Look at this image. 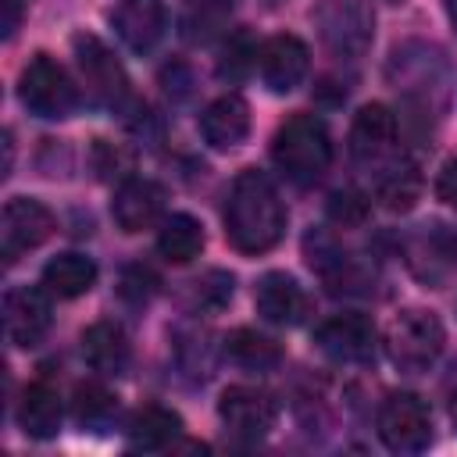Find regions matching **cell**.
<instances>
[{"label": "cell", "mask_w": 457, "mask_h": 457, "mask_svg": "<svg viewBox=\"0 0 457 457\" xmlns=\"http://www.w3.org/2000/svg\"><path fill=\"white\" fill-rule=\"evenodd\" d=\"M350 154L368 171V179L375 186V196L386 207L407 211L418 200L421 179H418L414 161L396 143V118H393V111L386 104H364L353 114Z\"/></svg>", "instance_id": "6da1fadb"}, {"label": "cell", "mask_w": 457, "mask_h": 457, "mask_svg": "<svg viewBox=\"0 0 457 457\" xmlns=\"http://www.w3.org/2000/svg\"><path fill=\"white\" fill-rule=\"evenodd\" d=\"M286 232V207L271 179L257 168L236 175L225 200V236L239 253H264Z\"/></svg>", "instance_id": "7a4b0ae2"}, {"label": "cell", "mask_w": 457, "mask_h": 457, "mask_svg": "<svg viewBox=\"0 0 457 457\" xmlns=\"http://www.w3.org/2000/svg\"><path fill=\"white\" fill-rule=\"evenodd\" d=\"M271 157L289 182L314 186L332 164V139H328L325 121L314 114L286 118L271 139Z\"/></svg>", "instance_id": "3957f363"}, {"label": "cell", "mask_w": 457, "mask_h": 457, "mask_svg": "<svg viewBox=\"0 0 457 457\" xmlns=\"http://www.w3.org/2000/svg\"><path fill=\"white\" fill-rule=\"evenodd\" d=\"M314 29L321 46L339 61H357L375 39V11L371 0H318Z\"/></svg>", "instance_id": "277c9868"}, {"label": "cell", "mask_w": 457, "mask_h": 457, "mask_svg": "<svg viewBox=\"0 0 457 457\" xmlns=\"http://www.w3.org/2000/svg\"><path fill=\"white\" fill-rule=\"evenodd\" d=\"M443 343H446L443 321L425 307H403L386 328V353L407 375L428 371L443 353Z\"/></svg>", "instance_id": "5b68a950"}, {"label": "cell", "mask_w": 457, "mask_h": 457, "mask_svg": "<svg viewBox=\"0 0 457 457\" xmlns=\"http://www.w3.org/2000/svg\"><path fill=\"white\" fill-rule=\"evenodd\" d=\"M18 96H21V104H25L29 114L46 118V121L71 118L75 107H79V86L71 82V75L50 54H36L21 68Z\"/></svg>", "instance_id": "8992f818"}, {"label": "cell", "mask_w": 457, "mask_h": 457, "mask_svg": "<svg viewBox=\"0 0 457 457\" xmlns=\"http://www.w3.org/2000/svg\"><path fill=\"white\" fill-rule=\"evenodd\" d=\"M71 50H75V64H79V75H82L89 100L107 107V111H121L129 104L132 89H129V75L118 64V57L89 32H79L71 39Z\"/></svg>", "instance_id": "52a82bcc"}, {"label": "cell", "mask_w": 457, "mask_h": 457, "mask_svg": "<svg viewBox=\"0 0 457 457\" xmlns=\"http://www.w3.org/2000/svg\"><path fill=\"white\" fill-rule=\"evenodd\" d=\"M403 261L418 282L443 289L457 275V232L443 221L418 225L403 239Z\"/></svg>", "instance_id": "ba28073f"}, {"label": "cell", "mask_w": 457, "mask_h": 457, "mask_svg": "<svg viewBox=\"0 0 457 457\" xmlns=\"http://www.w3.org/2000/svg\"><path fill=\"white\" fill-rule=\"evenodd\" d=\"M378 436L393 453H421L432 443L425 400L414 393H389L378 407Z\"/></svg>", "instance_id": "9c48e42d"}, {"label": "cell", "mask_w": 457, "mask_h": 457, "mask_svg": "<svg viewBox=\"0 0 457 457\" xmlns=\"http://www.w3.org/2000/svg\"><path fill=\"white\" fill-rule=\"evenodd\" d=\"M50 232H54V214L39 200H32V196L7 200L4 218H0V257H4V264H14L21 253L46 243Z\"/></svg>", "instance_id": "30bf717a"}, {"label": "cell", "mask_w": 457, "mask_h": 457, "mask_svg": "<svg viewBox=\"0 0 457 457\" xmlns=\"http://www.w3.org/2000/svg\"><path fill=\"white\" fill-rule=\"evenodd\" d=\"M218 414L225 421V428L239 439H261L271 432L278 407L271 400V393L257 389V386H228L218 400Z\"/></svg>", "instance_id": "8fae6325"}, {"label": "cell", "mask_w": 457, "mask_h": 457, "mask_svg": "<svg viewBox=\"0 0 457 457\" xmlns=\"http://www.w3.org/2000/svg\"><path fill=\"white\" fill-rule=\"evenodd\" d=\"M314 343L339 364H364L375 353V325L364 314H336L314 328Z\"/></svg>", "instance_id": "7c38bea8"}, {"label": "cell", "mask_w": 457, "mask_h": 457, "mask_svg": "<svg viewBox=\"0 0 457 457\" xmlns=\"http://www.w3.org/2000/svg\"><path fill=\"white\" fill-rule=\"evenodd\" d=\"M50 300H46V289H36V286H18V289H7L4 293V332L14 346H36L43 343V336L50 332Z\"/></svg>", "instance_id": "4fadbf2b"}, {"label": "cell", "mask_w": 457, "mask_h": 457, "mask_svg": "<svg viewBox=\"0 0 457 457\" xmlns=\"http://www.w3.org/2000/svg\"><path fill=\"white\" fill-rule=\"evenodd\" d=\"M257 57H261V79H264V86H268L271 93H293V89L303 82L307 68H311V50H307V43H303L300 36H289V32L271 36V39L261 46Z\"/></svg>", "instance_id": "5bb4252c"}, {"label": "cell", "mask_w": 457, "mask_h": 457, "mask_svg": "<svg viewBox=\"0 0 457 457\" xmlns=\"http://www.w3.org/2000/svg\"><path fill=\"white\" fill-rule=\"evenodd\" d=\"M111 25L132 54H150L161 43L168 25L164 0H121L111 14Z\"/></svg>", "instance_id": "9a60e30c"}, {"label": "cell", "mask_w": 457, "mask_h": 457, "mask_svg": "<svg viewBox=\"0 0 457 457\" xmlns=\"http://www.w3.org/2000/svg\"><path fill=\"white\" fill-rule=\"evenodd\" d=\"M164 186H157L154 179H125L114 189L111 218L121 232H143L164 214Z\"/></svg>", "instance_id": "2e32d148"}, {"label": "cell", "mask_w": 457, "mask_h": 457, "mask_svg": "<svg viewBox=\"0 0 457 457\" xmlns=\"http://www.w3.org/2000/svg\"><path fill=\"white\" fill-rule=\"evenodd\" d=\"M253 303H257V314L271 325H300L307 318V293L286 271L261 275L253 289Z\"/></svg>", "instance_id": "e0dca14e"}, {"label": "cell", "mask_w": 457, "mask_h": 457, "mask_svg": "<svg viewBox=\"0 0 457 457\" xmlns=\"http://www.w3.org/2000/svg\"><path fill=\"white\" fill-rule=\"evenodd\" d=\"M200 132L214 150H232L250 136V104L239 93L211 100L200 114Z\"/></svg>", "instance_id": "ac0fdd59"}, {"label": "cell", "mask_w": 457, "mask_h": 457, "mask_svg": "<svg viewBox=\"0 0 457 457\" xmlns=\"http://www.w3.org/2000/svg\"><path fill=\"white\" fill-rule=\"evenodd\" d=\"M82 361L96 375H121L129 368V336L118 321H93L82 332Z\"/></svg>", "instance_id": "d6986e66"}, {"label": "cell", "mask_w": 457, "mask_h": 457, "mask_svg": "<svg viewBox=\"0 0 457 457\" xmlns=\"http://www.w3.org/2000/svg\"><path fill=\"white\" fill-rule=\"evenodd\" d=\"M18 425L29 439H54L61 432V396L50 382L25 386L18 400Z\"/></svg>", "instance_id": "ffe728a7"}, {"label": "cell", "mask_w": 457, "mask_h": 457, "mask_svg": "<svg viewBox=\"0 0 457 457\" xmlns=\"http://www.w3.org/2000/svg\"><path fill=\"white\" fill-rule=\"evenodd\" d=\"M179 432H182V418L175 411L161 407V403L139 407L129 418V428H125V436H129V443L136 450H164V446H171L179 439Z\"/></svg>", "instance_id": "44dd1931"}, {"label": "cell", "mask_w": 457, "mask_h": 457, "mask_svg": "<svg viewBox=\"0 0 457 457\" xmlns=\"http://www.w3.org/2000/svg\"><path fill=\"white\" fill-rule=\"evenodd\" d=\"M93 282H96V264L86 253H57L43 268V289L61 300H75L89 293Z\"/></svg>", "instance_id": "7402d4cb"}, {"label": "cell", "mask_w": 457, "mask_h": 457, "mask_svg": "<svg viewBox=\"0 0 457 457\" xmlns=\"http://www.w3.org/2000/svg\"><path fill=\"white\" fill-rule=\"evenodd\" d=\"M157 250L171 264H189L204 250V225L193 214H171L161 221L157 232Z\"/></svg>", "instance_id": "603a6c76"}, {"label": "cell", "mask_w": 457, "mask_h": 457, "mask_svg": "<svg viewBox=\"0 0 457 457\" xmlns=\"http://www.w3.org/2000/svg\"><path fill=\"white\" fill-rule=\"evenodd\" d=\"M225 353H228V361H236L246 371H271L282 361V346L271 336L257 332V328H236V332H228Z\"/></svg>", "instance_id": "cb8c5ba5"}, {"label": "cell", "mask_w": 457, "mask_h": 457, "mask_svg": "<svg viewBox=\"0 0 457 457\" xmlns=\"http://www.w3.org/2000/svg\"><path fill=\"white\" fill-rule=\"evenodd\" d=\"M71 411H75V421L89 432H100L111 425V418L118 414V396L100 386V382H79L75 386V400H71Z\"/></svg>", "instance_id": "d4e9b609"}, {"label": "cell", "mask_w": 457, "mask_h": 457, "mask_svg": "<svg viewBox=\"0 0 457 457\" xmlns=\"http://www.w3.org/2000/svg\"><path fill=\"white\" fill-rule=\"evenodd\" d=\"M325 211H328V218H332L339 228H361V225L368 221V214H371V204H368L357 189H336V193L328 196Z\"/></svg>", "instance_id": "484cf974"}, {"label": "cell", "mask_w": 457, "mask_h": 457, "mask_svg": "<svg viewBox=\"0 0 457 457\" xmlns=\"http://www.w3.org/2000/svg\"><path fill=\"white\" fill-rule=\"evenodd\" d=\"M232 286H236V278L228 271L214 268V271H207V275H200L193 282V303L200 311H218V307H225L232 300Z\"/></svg>", "instance_id": "4316f807"}, {"label": "cell", "mask_w": 457, "mask_h": 457, "mask_svg": "<svg viewBox=\"0 0 457 457\" xmlns=\"http://www.w3.org/2000/svg\"><path fill=\"white\" fill-rule=\"evenodd\" d=\"M157 275L150 271V268H143V264H132V268H125L121 271V286H118V293H121V300H129V303H146L154 293H157Z\"/></svg>", "instance_id": "83f0119b"}, {"label": "cell", "mask_w": 457, "mask_h": 457, "mask_svg": "<svg viewBox=\"0 0 457 457\" xmlns=\"http://www.w3.org/2000/svg\"><path fill=\"white\" fill-rule=\"evenodd\" d=\"M253 46L246 43V39H236V43H228V50H225V61H221V68H218V75L221 79H243L246 75V68L253 64Z\"/></svg>", "instance_id": "f1b7e54d"}, {"label": "cell", "mask_w": 457, "mask_h": 457, "mask_svg": "<svg viewBox=\"0 0 457 457\" xmlns=\"http://www.w3.org/2000/svg\"><path fill=\"white\" fill-rule=\"evenodd\" d=\"M436 196L443 204H453L457 207V157H450L439 171V182H436Z\"/></svg>", "instance_id": "f546056e"}, {"label": "cell", "mask_w": 457, "mask_h": 457, "mask_svg": "<svg viewBox=\"0 0 457 457\" xmlns=\"http://www.w3.org/2000/svg\"><path fill=\"white\" fill-rule=\"evenodd\" d=\"M443 396H446L450 421L457 425V357L450 361V368H446V375H443Z\"/></svg>", "instance_id": "4dcf8cb0"}, {"label": "cell", "mask_w": 457, "mask_h": 457, "mask_svg": "<svg viewBox=\"0 0 457 457\" xmlns=\"http://www.w3.org/2000/svg\"><path fill=\"white\" fill-rule=\"evenodd\" d=\"M0 7H4V39H11L14 32H18V25H21V4L18 0H0Z\"/></svg>", "instance_id": "1f68e13d"}, {"label": "cell", "mask_w": 457, "mask_h": 457, "mask_svg": "<svg viewBox=\"0 0 457 457\" xmlns=\"http://www.w3.org/2000/svg\"><path fill=\"white\" fill-rule=\"evenodd\" d=\"M443 7H446V18H450V25L457 29V0H443Z\"/></svg>", "instance_id": "d6a6232c"}]
</instances>
